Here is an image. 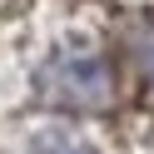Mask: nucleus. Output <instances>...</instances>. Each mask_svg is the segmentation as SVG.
Returning <instances> with one entry per match:
<instances>
[{
    "instance_id": "nucleus-2",
    "label": "nucleus",
    "mask_w": 154,
    "mask_h": 154,
    "mask_svg": "<svg viewBox=\"0 0 154 154\" xmlns=\"http://www.w3.org/2000/svg\"><path fill=\"white\" fill-rule=\"evenodd\" d=\"M35 154H90V149L75 144V139H40V144H35Z\"/></svg>"
},
{
    "instance_id": "nucleus-1",
    "label": "nucleus",
    "mask_w": 154,
    "mask_h": 154,
    "mask_svg": "<svg viewBox=\"0 0 154 154\" xmlns=\"http://www.w3.org/2000/svg\"><path fill=\"white\" fill-rule=\"evenodd\" d=\"M40 90H45V100H55V104L94 109V104H104V94H109V65L94 60V55H60V60L45 65Z\"/></svg>"
}]
</instances>
